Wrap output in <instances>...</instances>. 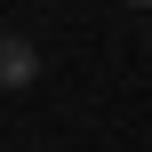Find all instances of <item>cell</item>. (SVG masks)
<instances>
[{"instance_id": "obj_1", "label": "cell", "mask_w": 152, "mask_h": 152, "mask_svg": "<svg viewBox=\"0 0 152 152\" xmlns=\"http://www.w3.org/2000/svg\"><path fill=\"white\" fill-rule=\"evenodd\" d=\"M32 72H40L32 40H8V32H0V88H32Z\"/></svg>"}, {"instance_id": "obj_2", "label": "cell", "mask_w": 152, "mask_h": 152, "mask_svg": "<svg viewBox=\"0 0 152 152\" xmlns=\"http://www.w3.org/2000/svg\"><path fill=\"white\" fill-rule=\"evenodd\" d=\"M144 40H152V24H144Z\"/></svg>"}]
</instances>
